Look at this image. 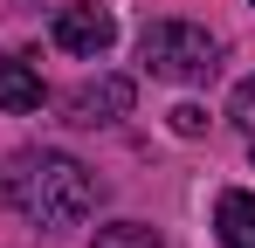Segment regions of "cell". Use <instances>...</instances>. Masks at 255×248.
I'll return each mask as SVG.
<instances>
[{
	"label": "cell",
	"instance_id": "8992f818",
	"mask_svg": "<svg viewBox=\"0 0 255 248\" xmlns=\"http://www.w3.org/2000/svg\"><path fill=\"white\" fill-rule=\"evenodd\" d=\"M0 111H42V76L21 62V55H0Z\"/></svg>",
	"mask_w": 255,
	"mask_h": 248
},
{
	"label": "cell",
	"instance_id": "5b68a950",
	"mask_svg": "<svg viewBox=\"0 0 255 248\" xmlns=\"http://www.w3.org/2000/svg\"><path fill=\"white\" fill-rule=\"evenodd\" d=\"M214 228H221V248H255V193L228 186L214 200Z\"/></svg>",
	"mask_w": 255,
	"mask_h": 248
},
{
	"label": "cell",
	"instance_id": "52a82bcc",
	"mask_svg": "<svg viewBox=\"0 0 255 248\" xmlns=\"http://www.w3.org/2000/svg\"><path fill=\"white\" fill-rule=\"evenodd\" d=\"M90 248H159V235H152L145 221H118V228H97Z\"/></svg>",
	"mask_w": 255,
	"mask_h": 248
},
{
	"label": "cell",
	"instance_id": "3957f363",
	"mask_svg": "<svg viewBox=\"0 0 255 248\" xmlns=\"http://www.w3.org/2000/svg\"><path fill=\"white\" fill-rule=\"evenodd\" d=\"M48 35H55V48H69V55H90V62H97V55L118 41V14L97 7V0H69V7L55 14Z\"/></svg>",
	"mask_w": 255,
	"mask_h": 248
},
{
	"label": "cell",
	"instance_id": "277c9868",
	"mask_svg": "<svg viewBox=\"0 0 255 248\" xmlns=\"http://www.w3.org/2000/svg\"><path fill=\"white\" fill-rule=\"evenodd\" d=\"M131 111V83L125 76H104V83H83L69 97V124H111Z\"/></svg>",
	"mask_w": 255,
	"mask_h": 248
},
{
	"label": "cell",
	"instance_id": "ba28073f",
	"mask_svg": "<svg viewBox=\"0 0 255 248\" xmlns=\"http://www.w3.org/2000/svg\"><path fill=\"white\" fill-rule=\"evenodd\" d=\"M228 118L242 124V131H255V76L235 83V97H228Z\"/></svg>",
	"mask_w": 255,
	"mask_h": 248
},
{
	"label": "cell",
	"instance_id": "6da1fadb",
	"mask_svg": "<svg viewBox=\"0 0 255 248\" xmlns=\"http://www.w3.org/2000/svg\"><path fill=\"white\" fill-rule=\"evenodd\" d=\"M0 193L35 228H76L83 214H97V172L69 152H14L0 172Z\"/></svg>",
	"mask_w": 255,
	"mask_h": 248
},
{
	"label": "cell",
	"instance_id": "7a4b0ae2",
	"mask_svg": "<svg viewBox=\"0 0 255 248\" xmlns=\"http://www.w3.org/2000/svg\"><path fill=\"white\" fill-rule=\"evenodd\" d=\"M138 62L166 83H207L221 69V41L200 28V21H152L138 35Z\"/></svg>",
	"mask_w": 255,
	"mask_h": 248
},
{
	"label": "cell",
	"instance_id": "9c48e42d",
	"mask_svg": "<svg viewBox=\"0 0 255 248\" xmlns=\"http://www.w3.org/2000/svg\"><path fill=\"white\" fill-rule=\"evenodd\" d=\"M172 131H179V138H200V131H207V111H200V104H179V111H172Z\"/></svg>",
	"mask_w": 255,
	"mask_h": 248
}]
</instances>
